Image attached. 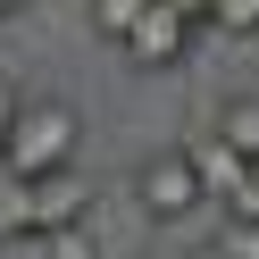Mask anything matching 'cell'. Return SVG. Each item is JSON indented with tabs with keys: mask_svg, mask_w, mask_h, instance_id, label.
<instances>
[{
	"mask_svg": "<svg viewBox=\"0 0 259 259\" xmlns=\"http://www.w3.org/2000/svg\"><path fill=\"white\" fill-rule=\"evenodd\" d=\"M75 151H84V109L59 92H17V109L0 125V176L42 184V176H67Z\"/></svg>",
	"mask_w": 259,
	"mask_h": 259,
	"instance_id": "1",
	"label": "cell"
},
{
	"mask_svg": "<svg viewBox=\"0 0 259 259\" xmlns=\"http://www.w3.org/2000/svg\"><path fill=\"white\" fill-rule=\"evenodd\" d=\"M134 201H142V218H159V226L192 218V209L209 201V192H201V167H192V151H151V159L134 167Z\"/></svg>",
	"mask_w": 259,
	"mask_h": 259,
	"instance_id": "2",
	"label": "cell"
},
{
	"mask_svg": "<svg viewBox=\"0 0 259 259\" xmlns=\"http://www.w3.org/2000/svg\"><path fill=\"white\" fill-rule=\"evenodd\" d=\"M117 51H125V67H142V75H167V67H184V59H192V25L176 17V9H159V0H151Z\"/></svg>",
	"mask_w": 259,
	"mask_h": 259,
	"instance_id": "3",
	"label": "cell"
},
{
	"mask_svg": "<svg viewBox=\"0 0 259 259\" xmlns=\"http://www.w3.org/2000/svg\"><path fill=\"white\" fill-rule=\"evenodd\" d=\"M0 259H101V242L84 226H17L0 234Z\"/></svg>",
	"mask_w": 259,
	"mask_h": 259,
	"instance_id": "4",
	"label": "cell"
},
{
	"mask_svg": "<svg viewBox=\"0 0 259 259\" xmlns=\"http://www.w3.org/2000/svg\"><path fill=\"white\" fill-rule=\"evenodd\" d=\"M25 226H84V184H75V167L25 184Z\"/></svg>",
	"mask_w": 259,
	"mask_h": 259,
	"instance_id": "5",
	"label": "cell"
},
{
	"mask_svg": "<svg viewBox=\"0 0 259 259\" xmlns=\"http://www.w3.org/2000/svg\"><path fill=\"white\" fill-rule=\"evenodd\" d=\"M209 134H218L242 167H259V92H234V101L218 109V125H209Z\"/></svg>",
	"mask_w": 259,
	"mask_h": 259,
	"instance_id": "6",
	"label": "cell"
},
{
	"mask_svg": "<svg viewBox=\"0 0 259 259\" xmlns=\"http://www.w3.org/2000/svg\"><path fill=\"white\" fill-rule=\"evenodd\" d=\"M142 9H151V0H84V17H92V34H101V42H125Z\"/></svg>",
	"mask_w": 259,
	"mask_h": 259,
	"instance_id": "7",
	"label": "cell"
},
{
	"mask_svg": "<svg viewBox=\"0 0 259 259\" xmlns=\"http://www.w3.org/2000/svg\"><path fill=\"white\" fill-rule=\"evenodd\" d=\"M209 34L251 42V34H259V0H209Z\"/></svg>",
	"mask_w": 259,
	"mask_h": 259,
	"instance_id": "8",
	"label": "cell"
},
{
	"mask_svg": "<svg viewBox=\"0 0 259 259\" xmlns=\"http://www.w3.org/2000/svg\"><path fill=\"white\" fill-rule=\"evenodd\" d=\"M218 259H259V226H226V234H218Z\"/></svg>",
	"mask_w": 259,
	"mask_h": 259,
	"instance_id": "9",
	"label": "cell"
},
{
	"mask_svg": "<svg viewBox=\"0 0 259 259\" xmlns=\"http://www.w3.org/2000/svg\"><path fill=\"white\" fill-rule=\"evenodd\" d=\"M159 9H176V17H184L192 34H209V0H159Z\"/></svg>",
	"mask_w": 259,
	"mask_h": 259,
	"instance_id": "10",
	"label": "cell"
},
{
	"mask_svg": "<svg viewBox=\"0 0 259 259\" xmlns=\"http://www.w3.org/2000/svg\"><path fill=\"white\" fill-rule=\"evenodd\" d=\"M9 109H17V84H9V75H0V125H9Z\"/></svg>",
	"mask_w": 259,
	"mask_h": 259,
	"instance_id": "11",
	"label": "cell"
},
{
	"mask_svg": "<svg viewBox=\"0 0 259 259\" xmlns=\"http://www.w3.org/2000/svg\"><path fill=\"white\" fill-rule=\"evenodd\" d=\"M17 9H25V0H0V17H17Z\"/></svg>",
	"mask_w": 259,
	"mask_h": 259,
	"instance_id": "12",
	"label": "cell"
}]
</instances>
